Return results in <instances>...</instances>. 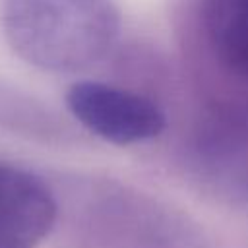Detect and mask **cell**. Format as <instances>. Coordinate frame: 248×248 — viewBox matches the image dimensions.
Listing matches in <instances>:
<instances>
[{
    "label": "cell",
    "mask_w": 248,
    "mask_h": 248,
    "mask_svg": "<svg viewBox=\"0 0 248 248\" xmlns=\"http://www.w3.org/2000/svg\"><path fill=\"white\" fill-rule=\"evenodd\" d=\"M190 169L213 198L248 205V105H219L200 118L190 143Z\"/></svg>",
    "instance_id": "obj_2"
},
{
    "label": "cell",
    "mask_w": 248,
    "mask_h": 248,
    "mask_svg": "<svg viewBox=\"0 0 248 248\" xmlns=\"http://www.w3.org/2000/svg\"><path fill=\"white\" fill-rule=\"evenodd\" d=\"M203 23L217 56L248 78V0H205Z\"/></svg>",
    "instance_id": "obj_5"
},
{
    "label": "cell",
    "mask_w": 248,
    "mask_h": 248,
    "mask_svg": "<svg viewBox=\"0 0 248 248\" xmlns=\"http://www.w3.org/2000/svg\"><path fill=\"white\" fill-rule=\"evenodd\" d=\"M70 112L95 136L130 145L157 138L165 112L149 99L103 81H78L66 93Z\"/></svg>",
    "instance_id": "obj_3"
},
{
    "label": "cell",
    "mask_w": 248,
    "mask_h": 248,
    "mask_svg": "<svg viewBox=\"0 0 248 248\" xmlns=\"http://www.w3.org/2000/svg\"><path fill=\"white\" fill-rule=\"evenodd\" d=\"M4 31L31 66L79 72L108 54L120 14L112 0H6Z\"/></svg>",
    "instance_id": "obj_1"
},
{
    "label": "cell",
    "mask_w": 248,
    "mask_h": 248,
    "mask_svg": "<svg viewBox=\"0 0 248 248\" xmlns=\"http://www.w3.org/2000/svg\"><path fill=\"white\" fill-rule=\"evenodd\" d=\"M54 221L48 186L29 170L0 163V248H35Z\"/></svg>",
    "instance_id": "obj_4"
}]
</instances>
